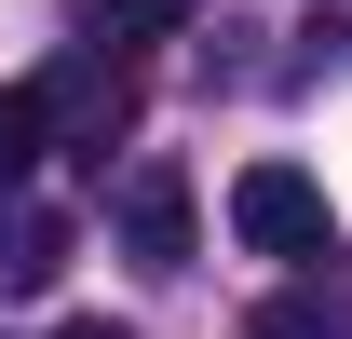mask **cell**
I'll use <instances>...</instances> for the list:
<instances>
[{"label": "cell", "mask_w": 352, "mask_h": 339, "mask_svg": "<svg viewBox=\"0 0 352 339\" xmlns=\"http://www.w3.org/2000/svg\"><path fill=\"white\" fill-rule=\"evenodd\" d=\"M230 231L258 258H325V190H311L298 163H244L230 176Z\"/></svg>", "instance_id": "1"}, {"label": "cell", "mask_w": 352, "mask_h": 339, "mask_svg": "<svg viewBox=\"0 0 352 339\" xmlns=\"http://www.w3.org/2000/svg\"><path fill=\"white\" fill-rule=\"evenodd\" d=\"M109 231H122L135 271H190V176L149 150V163H122V190H109Z\"/></svg>", "instance_id": "2"}, {"label": "cell", "mask_w": 352, "mask_h": 339, "mask_svg": "<svg viewBox=\"0 0 352 339\" xmlns=\"http://www.w3.org/2000/svg\"><path fill=\"white\" fill-rule=\"evenodd\" d=\"M41 109H54V150H82V163H109V136L135 123V82L109 68V54H82V68H54V82H41Z\"/></svg>", "instance_id": "3"}, {"label": "cell", "mask_w": 352, "mask_h": 339, "mask_svg": "<svg viewBox=\"0 0 352 339\" xmlns=\"http://www.w3.org/2000/svg\"><path fill=\"white\" fill-rule=\"evenodd\" d=\"M68 271V217L28 190V176H0V298H41Z\"/></svg>", "instance_id": "4"}, {"label": "cell", "mask_w": 352, "mask_h": 339, "mask_svg": "<svg viewBox=\"0 0 352 339\" xmlns=\"http://www.w3.org/2000/svg\"><path fill=\"white\" fill-rule=\"evenodd\" d=\"M41 150H54V109H41V82H0V176H41Z\"/></svg>", "instance_id": "5"}, {"label": "cell", "mask_w": 352, "mask_h": 339, "mask_svg": "<svg viewBox=\"0 0 352 339\" xmlns=\"http://www.w3.org/2000/svg\"><path fill=\"white\" fill-rule=\"evenodd\" d=\"M95 41H163V28H190V0H82Z\"/></svg>", "instance_id": "6"}, {"label": "cell", "mask_w": 352, "mask_h": 339, "mask_svg": "<svg viewBox=\"0 0 352 339\" xmlns=\"http://www.w3.org/2000/svg\"><path fill=\"white\" fill-rule=\"evenodd\" d=\"M244 339H352V326H325L311 298H271V312H258V326H244Z\"/></svg>", "instance_id": "7"}, {"label": "cell", "mask_w": 352, "mask_h": 339, "mask_svg": "<svg viewBox=\"0 0 352 339\" xmlns=\"http://www.w3.org/2000/svg\"><path fill=\"white\" fill-rule=\"evenodd\" d=\"M68 339H122V326H68Z\"/></svg>", "instance_id": "8"}]
</instances>
